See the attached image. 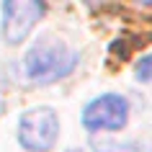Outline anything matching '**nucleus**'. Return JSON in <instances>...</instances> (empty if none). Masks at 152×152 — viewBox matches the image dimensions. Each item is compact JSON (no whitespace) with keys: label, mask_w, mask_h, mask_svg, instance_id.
<instances>
[{"label":"nucleus","mask_w":152,"mask_h":152,"mask_svg":"<svg viewBox=\"0 0 152 152\" xmlns=\"http://www.w3.org/2000/svg\"><path fill=\"white\" fill-rule=\"evenodd\" d=\"M41 16H44V3H36V0L3 3V41L5 44L23 41Z\"/></svg>","instance_id":"nucleus-4"},{"label":"nucleus","mask_w":152,"mask_h":152,"mask_svg":"<svg viewBox=\"0 0 152 152\" xmlns=\"http://www.w3.org/2000/svg\"><path fill=\"white\" fill-rule=\"evenodd\" d=\"M134 75L139 77V80H144V83H150V80H152V54L142 57V59L137 62V70H134Z\"/></svg>","instance_id":"nucleus-6"},{"label":"nucleus","mask_w":152,"mask_h":152,"mask_svg":"<svg viewBox=\"0 0 152 152\" xmlns=\"http://www.w3.org/2000/svg\"><path fill=\"white\" fill-rule=\"evenodd\" d=\"M57 137H59V116L54 108L39 106L31 108L21 116L18 124V142L23 144L28 152H49L54 147Z\"/></svg>","instance_id":"nucleus-2"},{"label":"nucleus","mask_w":152,"mask_h":152,"mask_svg":"<svg viewBox=\"0 0 152 152\" xmlns=\"http://www.w3.org/2000/svg\"><path fill=\"white\" fill-rule=\"evenodd\" d=\"M77 52H72L62 44V41L54 39H44L39 41L36 47H31V52L26 54L23 59V72L31 83H39V85H47V83H54L59 77H67L75 64H77Z\"/></svg>","instance_id":"nucleus-1"},{"label":"nucleus","mask_w":152,"mask_h":152,"mask_svg":"<svg viewBox=\"0 0 152 152\" xmlns=\"http://www.w3.org/2000/svg\"><path fill=\"white\" fill-rule=\"evenodd\" d=\"M129 119V103L124 96L106 93L85 106L83 124L88 132H119Z\"/></svg>","instance_id":"nucleus-3"},{"label":"nucleus","mask_w":152,"mask_h":152,"mask_svg":"<svg viewBox=\"0 0 152 152\" xmlns=\"http://www.w3.org/2000/svg\"><path fill=\"white\" fill-rule=\"evenodd\" d=\"M96 152H150V147H142L139 142H113V139H98Z\"/></svg>","instance_id":"nucleus-5"}]
</instances>
